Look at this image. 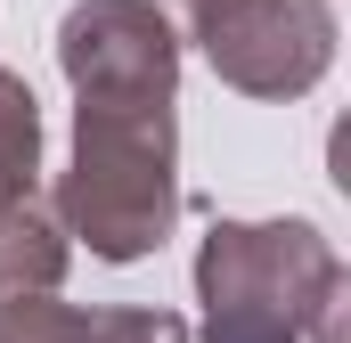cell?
<instances>
[{"label":"cell","mask_w":351,"mask_h":343,"mask_svg":"<svg viewBox=\"0 0 351 343\" xmlns=\"http://www.w3.org/2000/svg\"><path fill=\"white\" fill-rule=\"evenodd\" d=\"M0 343H90V311L58 294H0Z\"/></svg>","instance_id":"52a82bcc"},{"label":"cell","mask_w":351,"mask_h":343,"mask_svg":"<svg viewBox=\"0 0 351 343\" xmlns=\"http://www.w3.org/2000/svg\"><path fill=\"white\" fill-rule=\"evenodd\" d=\"M66 261H74V237H66L49 188L41 180L0 188V294H58Z\"/></svg>","instance_id":"5b68a950"},{"label":"cell","mask_w":351,"mask_h":343,"mask_svg":"<svg viewBox=\"0 0 351 343\" xmlns=\"http://www.w3.org/2000/svg\"><path fill=\"white\" fill-rule=\"evenodd\" d=\"M41 172V98L25 74L0 66V188H25Z\"/></svg>","instance_id":"8992f818"},{"label":"cell","mask_w":351,"mask_h":343,"mask_svg":"<svg viewBox=\"0 0 351 343\" xmlns=\"http://www.w3.org/2000/svg\"><path fill=\"white\" fill-rule=\"evenodd\" d=\"M90 343H188V319L156 303H114V311H90Z\"/></svg>","instance_id":"ba28073f"},{"label":"cell","mask_w":351,"mask_h":343,"mask_svg":"<svg viewBox=\"0 0 351 343\" xmlns=\"http://www.w3.org/2000/svg\"><path fill=\"white\" fill-rule=\"evenodd\" d=\"M188 41L237 98H302L335 66V8L327 0H180Z\"/></svg>","instance_id":"3957f363"},{"label":"cell","mask_w":351,"mask_h":343,"mask_svg":"<svg viewBox=\"0 0 351 343\" xmlns=\"http://www.w3.org/2000/svg\"><path fill=\"white\" fill-rule=\"evenodd\" d=\"M180 0H74L58 25L74 98H180Z\"/></svg>","instance_id":"277c9868"},{"label":"cell","mask_w":351,"mask_h":343,"mask_svg":"<svg viewBox=\"0 0 351 343\" xmlns=\"http://www.w3.org/2000/svg\"><path fill=\"white\" fill-rule=\"evenodd\" d=\"M180 98H74V164L58 221L98 261H147L180 221Z\"/></svg>","instance_id":"7a4b0ae2"},{"label":"cell","mask_w":351,"mask_h":343,"mask_svg":"<svg viewBox=\"0 0 351 343\" xmlns=\"http://www.w3.org/2000/svg\"><path fill=\"white\" fill-rule=\"evenodd\" d=\"M196 303L204 343H351V270L319 221H213Z\"/></svg>","instance_id":"6da1fadb"}]
</instances>
